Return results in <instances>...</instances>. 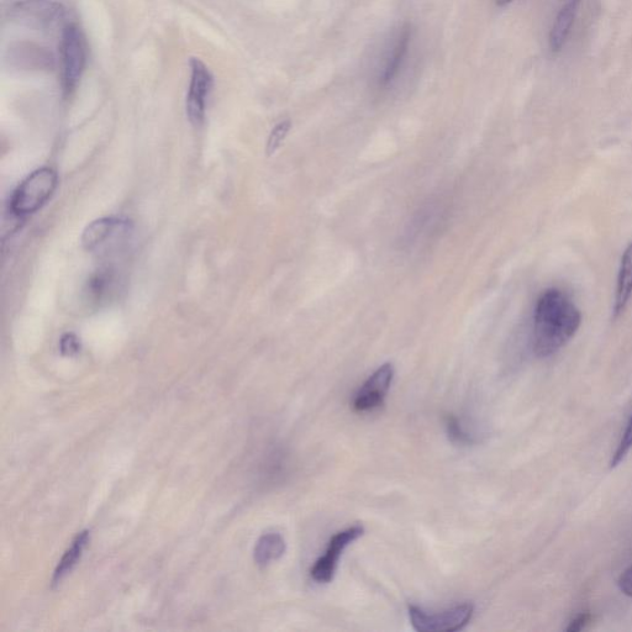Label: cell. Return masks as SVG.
<instances>
[{
	"label": "cell",
	"instance_id": "obj_1",
	"mask_svg": "<svg viewBox=\"0 0 632 632\" xmlns=\"http://www.w3.org/2000/svg\"><path fill=\"white\" fill-rule=\"evenodd\" d=\"M582 313L566 292L549 288L537 299L534 312L533 351L536 357L557 354L577 334Z\"/></svg>",
	"mask_w": 632,
	"mask_h": 632
},
{
	"label": "cell",
	"instance_id": "obj_2",
	"mask_svg": "<svg viewBox=\"0 0 632 632\" xmlns=\"http://www.w3.org/2000/svg\"><path fill=\"white\" fill-rule=\"evenodd\" d=\"M59 177L50 167H42L30 173L10 199V210L15 217L21 218L38 212L49 202L55 193Z\"/></svg>",
	"mask_w": 632,
	"mask_h": 632
},
{
	"label": "cell",
	"instance_id": "obj_3",
	"mask_svg": "<svg viewBox=\"0 0 632 632\" xmlns=\"http://www.w3.org/2000/svg\"><path fill=\"white\" fill-rule=\"evenodd\" d=\"M60 52L62 88L68 96L77 88L87 63L86 41L76 25L63 30Z\"/></svg>",
	"mask_w": 632,
	"mask_h": 632
},
{
	"label": "cell",
	"instance_id": "obj_4",
	"mask_svg": "<svg viewBox=\"0 0 632 632\" xmlns=\"http://www.w3.org/2000/svg\"><path fill=\"white\" fill-rule=\"evenodd\" d=\"M410 623L418 632H456L471 623L474 614L472 604H461L441 613H428L418 607H409Z\"/></svg>",
	"mask_w": 632,
	"mask_h": 632
},
{
	"label": "cell",
	"instance_id": "obj_5",
	"mask_svg": "<svg viewBox=\"0 0 632 632\" xmlns=\"http://www.w3.org/2000/svg\"><path fill=\"white\" fill-rule=\"evenodd\" d=\"M365 534V528L361 525L351 526L335 534L329 541L328 549L323 556L315 562L312 568V578L316 583L328 584L333 581L337 567H339L340 557L352 542L360 539Z\"/></svg>",
	"mask_w": 632,
	"mask_h": 632
},
{
	"label": "cell",
	"instance_id": "obj_6",
	"mask_svg": "<svg viewBox=\"0 0 632 632\" xmlns=\"http://www.w3.org/2000/svg\"><path fill=\"white\" fill-rule=\"evenodd\" d=\"M130 234L128 221L103 218L87 226L82 236L84 249L91 252L109 251L118 247Z\"/></svg>",
	"mask_w": 632,
	"mask_h": 632
},
{
	"label": "cell",
	"instance_id": "obj_7",
	"mask_svg": "<svg viewBox=\"0 0 632 632\" xmlns=\"http://www.w3.org/2000/svg\"><path fill=\"white\" fill-rule=\"evenodd\" d=\"M213 75L205 63L192 59L191 83L187 96V114L193 125H200L207 112V102L213 88Z\"/></svg>",
	"mask_w": 632,
	"mask_h": 632
},
{
	"label": "cell",
	"instance_id": "obj_8",
	"mask_svg": "<svg viewBox=\"0 0 632 632\" xmlns=\"http://www.w3.org/2000/svg\"><path fill=\"white\" fill-rule=\"evenodd\" d=\"M394 378V367L392 363H384L373 373L360 391L355 395L354 409L356 412L367 413L382 407L386 400L389 389H391Z\"/></svg>",
	"mask_w": 632,
	"mask_h": 632
},
{
	"label": "cell",
	"instance_id": "obj_9",
	"mask_svg": "<svg viewBox=\"0 0 632 632\" xmlns=\"http://www.w3.org/2000/svg\"><path fill=\"white\" fill-rule=\"evenodd\" d=\"M14 17L38 28H51L63 18L65 10L50 0H23L15 5Z\"/></svg>",
	"mask_w": 632,
	"mask_h": 632
},
{
	"label": "cell",
	"instance_id": "obj_10",
	"mask_svg": "<svg viewBox=\"0 0 632 632\" xmlns=\"http://www.w3.org/2000/svg\"><path fill=\"white\" fill-rule=\"evenodd\" d=\"M410 39H412V31H410L409 26H404V28L399 31L397 38L393 41V45L387 52L386 57H384L382 71L378 76L379 86H389L395 77L398 76L405 57L408 55Z\"/></svg>",
	"mask_w": 632,
	"mask_h": 632
},
{
	"label": "cell",
	"instance_id": "obj_11",
	"mask_svg": "<svg viewBox=\"0 0 632 632\" xmlns=\"http://www.w3.org/2000/svg\"><path fill=\"white\" fill-rule=\"evenodd\" d=\"M582 0H565L558 10L555 20H553L550 31L549 45L553 54H560L566 46L568 38L578 17L579 7Z\"/></svg>",
	"mask_w": 632,
	"mask_h": 632
},
{
	"label": "cell",
	"instance_id": "obj_12",
	"mask_svg": "<svg viewBox=\"0 0 632 632\" xmlns=\"http://www.w3.org/2000/svg\"><path fill=\"white\" fill-rule=\"evenodd\" d=\"M632 297V242L626 247L623 257H621L620 270L618 276V286H616L614 318H619L625 312L626 307Z\"/></svg>",
	"mask_w": 632,
	"mask_h": 632
},
{
	"label": "cell",
	"instance_id": "obj_13",
	"mask_svg": "<svg viewBox=\"0 0 632 632\" xmlns=\"http://www.w3.org/2000/svg\"><path fill=\"white\" fill-rule=\"evenodd\" d=\"M119 283L117 271L105 267L94 273L87 283L86 296L88 302L102 303L115 293Z\"/></svg>",
	"mask_w": 632,
	"mask_h": 632
},
{
	"label": "cell",
	"instance_id": "obj_14",
	"mask_svg": "<svg viewBox=\"0 0 632 632\" xmlns=\"http://www.w3.org/2000/svg\"><path fill=\"white\" fill-rule=\"evenodd\" d=\"M286 540L281 534L268 533L262 535L256 542L254 550L255 562L260 567L270 566L286 553Z\"/></svg>",
	"mask_w": 632,
	"mask_h": 632
},
{
	"label": "cell",
	"instance_id": "obj_15",
	"mask_svg": "<svg viewBox=\"0 0 632 632\" xmlns=\"http://www.w3.org/2000/svg\"><path fill=\"white\" fill-rule=\"evenodd\" d=\"M88 541V531H82L81 534L76 536V539L73 540L70 549L65 552V555L62 556L59 565L56 567L54 577H52V584H54V586L59 584L62 579L76 567L79 558L82 556L83 550L86 549Z\"/></svg>",
	"mask_w": 632,
	"mask_h": 632
},
{
	"label": "cell",
	"instance_id": "obj_16",
	"mask_svg": "<svg viewBox=\"0 0 632 632\" xmlns=\"http://www.w3.org/2000/svg\"><path fill=\"white\" fill-rule=\"evenodd\" d=\"M446 431L447 435H449V439L454 442V444L468 446L472 445L474 442L473 435L468 433L465 426L462 425L460 419L456 418L454 415L447 418Z\"/></svg>",
	"mask_w": 632,
	"mask_h": 632
},
{
	"label": "cell",
	"instance_id": "obj_17",
	"mask_svg": "<svg viewBox=\"0 0 632 632\" xmlns=\"http://www.w3.org/2000/svg\"><path fill=\"white\" fill-rule=\"evenodd\" d=\"M632 449V414L628 421V424L625 426V430L623 435L620 437V441L618 446H616V450L612 456V460H610V467L615 468L620 465L628 456L629 452Z\"/></svg>",
	"mask_w": 632,
	"mask_h": 632
},
{
	"label": "cell",
	"instance_id": "obj_18",
	"mask_svg": "<svg viewBox=\"0 0 632 632\" xmlns=\"http://www.w3.org/2000/svg\"><path fill=\"white\" fill-rule=\"evenodd\" d=\"M291 121H282L275 129L272 130L270 138L267 141L266 152L267 155H273L281 147L284 139L287 138L289 130H291Z\"/></svg>",
	"mask_w": 632,
	"mask_h": 632
},
{
	"label": "cell",
	"instance_id": "obj_19",
	"mask_svg": "<svg viewBox=\"0 0 632 632\" xmlns=\"http://www.w3.org/2000/svg\"><path fill=\"white\" fill-rule=\"evenodd\" d=\"M61 352L65 356H75L81 350V344L76 335L66 334L61 340Z\"/></svg>",
	"mask_w": 632,
	"mask_h": 632
},
{
	"label": "cell",
	"instance_id": "obj_20",
	"mask_svg": "<svg viewBox=\"0 0 632 632\" xmlns=\"http://www.w3.org/2000/svg\"><path fill=\"white\" fill-rule=\"evenodd\" d=\"M593 616L591 613L584 612L574 616L567 626L568 632H579L587 628L592 623Z\"/></svg>",
	"mask_w": 632,
	"mask_h": 632
},
{
	"label": "cell",
	"instance_id": "obj_21",
	"mask_svg": "<svg viewBox=\"0 0 632 632\" xmlns=\"http://www.w3.org/2000/svg\"><path fill=\"white\" fill-rule=\"evenodd\" d=\"M618 586L620 592L626 595V597H632V565L621 573Z\"/></svg>",
	"mask_w": 632,
	"mask_h": 632
},
{
	"label": "cell",
	"instance_id": "obj_22",
	"mask_svg": "<svg viewBox=\"0 0 632 632\" xmlns=\"http://www.w3.org/2000/svg\"><path fill=\"white\" fill-rule=\"evenodd\" d=\"M512 2L513 0H497V5L498 7H507V5Z\"/></svg>",
	"mask_w": 632,
	"mask_h": 632
}]
</instances>
